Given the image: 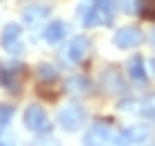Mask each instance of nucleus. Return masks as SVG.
<instances>
[{"instance_id":"3","label":"nucleus","mask_w":155,"mask_h":146,"mask_svg":"<svg viewBox=\"0 0 155 146\" xmlns=\"http://www.w3.org/2000/svg\"><path fill=\"white\" fill-rule=\"evenodd\" d=\"M22 122L25 126L31 131V133L36 135H49L53 128L51 120H49L47 111L40 106V104H29V106L25 109V115H22Z\"/></svg>"},{"instance_id":"11","label":"nucleus","mask_w":155,"mask_h":146,"mask_svg":"<svg viewBox=\"0 0 155 146\" xmlns=\"http://www.w3.org/2000/svg\"><path fill=\"white\" fill-rule=\"evenodd\" d=\"M102 80V89L111 95H120V93H126V82L122 80V73H120V69L115 67H107L100 75Z\"/></svg>"},{"instance_id":"13","label":"nucleus","mask_w":155,"mask_h":146,"mask_svg":"<svg viewBox=\"0 0 155 146\" xmlns=\"http://www.w3.org/2000/svg\"><path fill=\"white\" fill-rule=\"evenodd\" d=\"M69 31H71V24L64 22V20H53V22H49L45 27V31H42V38H45L47 44H60L64 42Z\"/></svg>"},{"instance_id":"10","label":"nucleus","mask_w":155,"mask_h":146,"mask_svg":"<svg viewBox=\"0 0 155 146\" xmlns=\"http://www.w3.org/2000/svg\"><path fill=\"white\" fill-rule=\"evenodd\" d=\"M120 109L133 111V113H137V115L146 117V120L155 122V93L142 97V100H133V102L131 100H124V102H120Z\"/></svg>"},{"instance_id":"4","label":"nucleus","mask_w":155,"mask_h":146,"mask_svg":"<svg viewBox=\"0 0 155 146\" xmlns=\"http://www.w3.org/2000/svg\"><path fill=\"white\" fill-rule=\"evenodd\" d=\"M0 47L5 49L9 55H22L27 51V42H25V31L18 22H9L2 29L0 36Z\"/></svg>"},{"instance_id":"15","label":"nucleus","mask_w":155,"mask_h":146,"mask_svg":"<svg viewBox=\"0 0 155 146\" xmlns=\"http://www.w3.org/2000/svg\"><path fill=\"white\" fill-rule=\"evenodd\" d=\"M64 89H67V93H71V95H84V93H91L93 84H91V80L84 78V75H71V78L64 80Z\"/></svg>"},{"instance_id":"5","label":"nucleus","mask_w":155,"mask_h":146,"mask_svg":"<svg viewBox=\"0 0 155 146\" xmlns=\"http://www.w3.org/2000/svg\"><path fill=\"white\" fill-rule=\"evenodd\" d=\"M22 73H25V64L20 60H7L0 64V86L9 93H18L22 86Z\"/></svg>"},{"instance_id":"19","label":"nucleus","mask_w":155,"mask_h":146,"mask_svg":"<svg viewBox=\"0 0 155 146\" xmlns=\"http://www.w3.org/2000/svg\"><path fill=\"white\" fill-rule=\"evenodd\" d=\"M149 69H151V73H153V78H155V58L149 62Z\"/></svg>"},{"instance_id":"9","label":"nucleus","mask_w":155,"mask_h":146,"mask_svg":"<svg viewBox=\"0 0 155 146\" xmlns=\"http://www.w3.org/2000/svg\"><path fill=\"white\" fill-rule=\"evenodd\" d=\"M113 133L115 131L111 128V122H95V124H91L89 131L82 135V142L91 144V146L107 144V142H113Z\"/></svg>"},{"instance_id":"7","label":"nucleus","mask_w":155,"mask_h":146,"mask_svg":"<svg viewBox=\"0 0 155 146\" xmlns=\"http://www.w3.org/2000/svg\"><path fill=\"white\" fill-rule=\"evenodd\" d=\"M151 137V128L146 124H131V126L120 128V133L113 135L115 144H142Z\"/></svg>"},{"instance_id":"12","label":"nucleus","mask_w":155,"mask_h":146,"mask_svg":"<svg viewBox=\"0 0 155 146\" xmlns=\"http://www.w3.org/2000/svg\"><path fill=\"white\" fill-rule=\"evenodd\" d=\"M49 16H51V7L42 5V2L29 5V7H25V9H22V22L27 27H40V24H45Z\"/></svg>"},{"instance_id":"16","label":"nucleus","mask_w":155,"mask_h":146,"mask_svg":"<svg viewBox=\"0 0 155 146\" xmlns=\"http://www.w3.org/2000/svg\"><path fill=\"white\" fill-rule=\"evenodd\" d=\"M38 80H40V84H53L58 80V69L53 64H49V62H42L38 67Z\"/></svg>"},{"instance_id":"6","label":"nucleus","mask_w":155,"mask_h":146,"mask_svg":"<svg viewBox=\"0 0 155 146\" xmlns=\"http://www.w3.org/2000/svg\"><path fill=\"white\" fill-rule=\"evenodd\" d=\"M89 51H91V40L87 36H73L67 42V47H64V51H62L60 58H62V62H64L67 67H78V64L84 62Z\"/></svg>"},{"instance_id":"2","label":"nucleus","mask_w":155,"mask_h":146,"mask_svg":"<svg viewBox=\"0 0 155 146\" xmlns=\"http://www.w3.org/2000/svg\"><path fill=\"white\" fill-rule=\"evenodd\" d=\"M84 120H87V111L80 102H67L62 104L60 111H58V124L62 126V131H67V133H75V131L82 128Z\"/></svg>"},{"instance_id":"1","label":"nucleus","mask_w":155,"mask_h":146,"mask_svg":"<svg viewBox=\"0 0 155 146\" xmlns=\"http://www.w3.org/2000/svg\"><path fill=\"white\" fill-rule=\"evenodd\" d=\"M117 0H80L75 9L78 22L87 29L95 27H111L115 20Z\"/></svg>"},{"instance_id":"8","label":"nucleus","mask_w":155,"mask_h":146,"mask_svg":"<svg viewBox=\"0 0 155 146\" xmlns=\"http://www.w3.org/2000/svg\"><path fill=\"white\" fill-rule=\"evenodd\" d=\"M144 42V33L140 27H120L113 33V44L117 49H135Z\"/></svg>"},{"instance_id":"20","label":"nucleus","mask_w":155,"mask_h":146,"mask_svg":"<svg viewBox=\"0 0 155 146\" xmlns=\"http://www.w3.org/2000/svg\"><path fill=\"white\" fill-rule=\"evenodd\" d=\"M151 42H153V47H155V29L151 31Z\"/></svg>"},{"instance_id":"18","label":"nucleus","mask_w":155,"mask_h":146,"mask_svg":"<svg viewBox=\"0 0 155 146\" xmlns=\"http://www.w3.org/2000/svg\"><path fill=\"white\" fill-rule=\"evenodd\" d=\"M11 120H13V106L11 104H0V133H5L9 128Z\"/></svg>"},{"instance_id":"14","label":"nucleus","mask_w":155,"mask_h":146,"mask_svg":"<svg viewBox=\"0 0 155 146\" xmlns=\"http://www.w3.org/2000/svg\"><path fill=\"white\" fill-rule=\"evenodd\" d=\"M129 78L135 82L137 86H146L149 73H146V62H144L142 55H133L129 60Z\"/></svg>"},{"instance_id":"17","label":"nucleus","mask_w":155,"mask_h":146,"mask_svg":"<svg viewBox=\"0 0 155 146\" xmlns=\"http://www.w3.org/2000/svg\"><path fill=\"white\" fill-rule=\"evenodd\" d=\"M117 9L126 16H137L142 11V0H117Z\"/></svg>"}]
</instances>
